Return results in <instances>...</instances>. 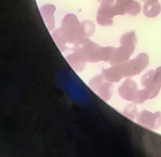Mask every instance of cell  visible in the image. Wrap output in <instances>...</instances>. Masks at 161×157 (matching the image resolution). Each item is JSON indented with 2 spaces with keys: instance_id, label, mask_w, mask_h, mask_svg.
I'll use <instances>...</instances> for the list:
<instances>
[{
  "instance_id": "6da1fadb",
  "label": "cell",
  "mask_w": 161,
  "mask_h": 157,
  "mask_svg": "<svg viewBox=\"0 0 161 157\" xmlns=\"http://www.w3.org/2000/svg\"><path fill=\"white\" fill-rule=\"evenodd\" d=\"M138 121L144 125L148 126H156L161 124V114L158 113L152 114L147 111H144L138 116Z\"/></svg>"
},
{
  "instance_id": "7a4b0ae2",
  "label": "cell",
  "mask_w": 161,
  "mask_h": 157,
  "mask_svg": "<svg viewBox=\"0 0 161 157\" xmlns=\"http://www.w3.org/2000/svg\"><path fill=\"white\" fill-rule=\"evenodd\" d=\"M137 42L136 33L135 31H130L124 34L120 37V46L133 53Z\"/></svg>"
},
{
  "instance_id": "3957f363",
  "label": "cell",
  "mask_w": 161,
  "mask_h": 157,
  "mask_svg": "<svg viewBox=\"0 0 161 157\" xmlns=\"http://www.w3.org/2000/svg\"><path fill=\"white\" fill-rule=\"evenodd\" d=\"M136 84L130 80H127L119 88V92L122 97L126 99L133 100L136 94Z\"/></svg>"
},
{
  "instance_id": "277c9868",
  "label": "cell",
  "mask_w": 161,
  "mask_h": 157,
  "mask_svg": "<svg viewBox=\"0 0 161 157\" xmlns=\"http://www.w3.org/2000/svg\"><path fill=\"white\" fill-rule=\"evenodd\" d=\"M161 11V5L157 0H147L144 4L143 13L148 18H154Z\"/></svg>"
},
{
  "instance_id": "5b68a950",
  "label": "cell",
  "mask_w": 161,
  "mask_h": 157,
  "mask_svg": "<svg viewBox=\"0 0 161 157\" xmlns=\"http://www.w3.org/2000/svg\"><path fill=\"white\" fill-rule=\"evenodd\" d=\"M133 0H98L102 5L115 8L119 11L120 15H125L128 6Z\"/></svg>"
},
{
  "instance_id": "8992f818",
  "label": "cell",
  "mask_w": 161,
  "mask_h": 157,
  "mask_svg": "<svg viewBox=\"0 0 161 157\" xmlns=\"http://www.w3.org/2000/svg\"><path fill=\"white\" fill-rule=\"evenodd\" d=\"M141 11V6L138 2L133 1L126 8V14L131 16H136L138 15Z\"/></svg>"
},
{
  "instance_id": "52a82bcc",
  "label": "cell",
  "mask_w": 161,
  "mask_h": 157,
  "mask_svg": "<svg viewBox=\"0 0 161 157\" xmlns=\"http://www.w3.org/2000/svg\"><path fill=\"white\" fill-rule=\"evenodd\" d=\"M142 1H147V0H142Z\"/></svg>"
}]
</instances>
